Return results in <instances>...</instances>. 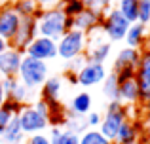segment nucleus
<instances>
[{
  "label": "nucleus",
  "instance_id": "1",
  "mask_svg": "<svg viewBox=\"0 0 150 144\" xmlns=\"http://www.w3.org/2000/svg\"><path fill=\"white\" fill-rule=\"evenodd\" d=\"M36 27H38V36L50 38L53 42H59L61 36L70 30V17H67V13L59 8L53 10H40L36 13Z\"/></svg>",
  "mask_w": 150,
  "mask_h": 144
},
{
  "label": "nucleus",
  "instance_id": "2",
  "mask_svg": "<svg viewBox=\"0 0 150 144\" xmlns=\"http://www.w3.org/2000/svg\"><path fill=\"white\" fill-rule=\"evenodd\" d=\"M48 78H50V67L48 65L38 61V59L23 55L21 67H19V72H17V80L21 81L30 93L38 91Z\"/></svg>",
  "mask_w": 150,
  "mask_h": 144
},
{
  "label": "nucleus",
  "instance_id": "3",
  "mask_svg": "<svg viewBox=\"0 0 150 144\" xmlns=\"http://www.w3.org/2000/svg\"><path fill=\"white\" fill-rule=\"evenodd\" d=\"M129 119V106L122 100H108L106 103V114L99 123V133L110 142H114L120 127Z\"/></svg>",
  "mask_w": 150,
  "mask_h": 144
},
{
  "label": "nucleus",
  "instance_id": "4",
  "mask_svg": "<svg viewBox=\"0 0 150 144\" xmlns=\"http://www.w3.org/2000/svg\"><path fill=\"white\" fill-rule=\"evenodd\" d=\"M86 44H88V34L80 32V30H67L61 36V40L57 42V57L63 59L65 63L76 59V57L84 55Z\"/></svg>",
  "mask_w": 150,
  "mask_h": 144
},
{
  "label": "nucleus",
  "instance_id": "5",
  "mask_svg": "<svg viewBox=\"0 0 150 144\" xmlns=\"http://www.w3.org/2000/svg\"><path fill=\"white\" fill-rule=\"evenodd\" d=\"M131 23L116 10V8H110L106 10L105 13L101 15V23H99V29L105 32L106 40L112 44V42H122L127 34V29Z\"/></svg>",
  "mask_w": 150,
  "mask_h": 144
},
{
  "label": "nucleus",
  "instance_id": "6",
  "mask_svg": "<svg viewBox=\"0 0 150 144\" xmlns=\"http://www.w3.org/2000/svg\"><path fill=\"white\" fill-rule=\"evenodd\" d=\"M110 51H112V44L106 40L105 32L97 27L91 32H88V44H86V51L84 57L91 63H99L105 65V61L110 57Z\"/></svg>",
  "mask_w": 150,
  "mask_h": 144
},
{
  "label": "nucleus",
  "instance_id": "7",
  "mask_svg": "<svg viewBox=\"0 0 150 144\" xmlns=\"http://www.w3.org/2000/svg\"><path fill=\"white\" fill-rule=\"evenodd\" d=\"M17 119H19V125H21V131L25 133V137H30V135H36V133H46L50 129V119L46 116H42L38 110H34L33 104L21 106Z\"/></svg>",
  "mask_w": 150,
  "mask_h": 144
},
{
  "label": "nucleus",
  "instance_id": "8",
  "mask_svg": "<svg viewBox=\"0 0 150 144\" xmlns=\"http://www.w3.org/2000/svg\"><path fill=\"white\" fill-rule=\"evenodd\" d=\"M23 53L27 57H33V59H38L42 63H48L51 59H57V42L50 40V38H44V36H36L27 46V49Z\"/></svg>",
  "mask_w": 150,
  "mask_h": 144
},
{
  "label": "nucleus",
  "instance_id": "9",
  "mask_svg": "<svg viewBox=\"0 0 150 144\" xmlns=\"http://www.w3.org/2000/svg\"><path fill=\"white\" fill-rule=\"evenodd\" d=\"M135 80L139 84V103L150 104V49L141 53L139 67L135 70Z\"/></svg>",
  "mask_w": 150,
  "mask_h": 144
},
{
  "label": "nucleus",
  "instance_id": "10",
  "mask_svg": "<svg viewBox=\"0 0 150 144\" xmlns=\"http://www.w3.org/2000/svg\"><path fill=\"white\" fill-rule=\"evenodd\" d=\"M19 21H21V15L13 10L11 2L10 0L4 2L0 6V36L4 40L11 42L15 32H17V29H19Z\"/></svg>",
  "mask_w": 150,
  "mask_h": 144
},
{
  "label": "nucleus",
  "instance_id": "11",
  "mask_svg": "<svg viewBox=\"0 0 150 144\" xmlns=\"http://www.w3.org/2000/svg\"><path fill=\"white\" fill-rule=\"evenodd\" d=\"M38 36V27H36V19L34 17H21L19 21V29L15 32L13 40L10 42V48H15L19 51H25L27 46Z\"/></svg>",
  "mask_w": 150,
  "mask_h": 144
},
{
  "label": "nucleus",
  "instance_id": "12",
  "mask_svg": "<svg viewBox=\"0 0 150 144\" xmlns=\"http://www.w3.org/2000/svg\"><path fill=\"white\" fill-rule=\"evenodd\" d=\"M106 74H108V70L105 68V65L86 61V65L80 68V72L76 74V84L82 85V87H93V85L103 84Z\"/></svg>",
  "mask_w": 150,
  "mask_h": 144
},
{
  "label": "nucleus",
  "instance_id": "13",
  "mask_svg": "<svg viewBox=\"0 0 150 144\" xmlns=\"http://www.w3.org/2000/svg\"><path fill=\"white\" fill-rule=\"evenodd\" d=\"M4 93H6V100L15 103L19 106H25L29 104V100L33 99V93L17 80V78H4Z\"/></svg>",
  "mask_w": 150,
  "mask_h": 144
},
{
  "label": "nucleus",
  "instance_id": "14",
  "mask_svg": "<svg viewBox=\"0 0 150 144\" xmlns=\"http://www.w3.org/2000/svg\"><path fill=\"white\" fill-rule=\"evenodd\" d=\"M25 53L15 48H8L4 53H0V78H17L19 67Z\"/></svg>",
  "mask_w": 150,
  "mask_h": 144
},
{
  "label": "nucleus",
  "instance_id": "15",
  "mask_svg": "<svg viewBox=\"0 0 150 144\" xmlns=\"http://www.w3.org/2000/svg\"><path fill=\"white\" fill-rule=\"evenodd\" d=\"M141 49H133V48H122L120 51L116 53L114 57V65H112V72L120 74L125 70H137L139 67V61H141Z\"/></svg>",
  "mask_w": 150,
  "mask_h": 144
},
{
  "label": "nucleus",
  "instance_id": "16",
  "mask_svg": "<svg viewBox=\"0 0 150 144\" xmlns=\"http://www.w3.org/2000/svg\"><path fill=\"white\" fill-rule=\"evenodd\" d=\"M63 85H65V78H63L61 74H53V76H50L48 80L44 81V85L40 87V97L46 103H50L51 106L61 104L59 99H61V93H63Z\"/></svg>",
  "mask_w": 150,
  "mask_h": 144
},
{
  "label": "nucleus",
  "instance_id": "17",
  "mask_svg": "<svg viewBox=\"0 0 150 144\" xmlns=\"http://www.w3.org/2000/svg\"><path fill=\"white\" fill-rule=\"evenodd\" d=\"M141 137H143V123L129 118L120 127L116 138H114V144H137L141 140Z\"/></svg>",
  "mask_w": 150,
  "mask_h": 144
},
{
  "label": "nucleus",
  "instance_id": "18",
  "mask_svg": "<svg viewBox=\"0 0 150 144\" xmlns=\"http://www.w3.org/2000/svg\"><path fill=\"white\" fill-rule=\"evenodd\" d=\"M101 23V17L97 13H93V11L89 10H84L80 11L78 15H74V17H70V27H72L74 30H80V32H91L93 29H97Z\"/></svg>",
  "mask_w": 150,
  "mask_h": 144
},
{
  "label": "nucleus",
  "instance_id": "19",
  "mask_svg": "<svg viewBox=\"0 0 150 144\" xmlns=\"http://www.w3.org/2000/svg\"><path fill=\"white\" fill-rule=\"evenodd\" d=\"M139 84H137L135 76L124 78L120 80V100L125 106H135L139 104Z\"/></svg>",
  "mask_w": 150,
  "mask_h": 144
},
{
  "label": "nucleus",
  "instance_id": "20",
  "mask_svg": "<svg viewBox=\"0 0 150 144\" xmlns=\"http://www.w3.org/2000/svg\"><path fill=\"white\" fill-rule=\"evenodd\" d=\"M0 138H2L4 144H25V138L27 137H25V133L21 131V125H19L17 116H13L11 122L2 129Z\"/></svg>",
  "mask_w": 150,
  "mask_h": 144
},
{
  "label": "nucleus",
  "instance_id": "21",
  "mask_svg": "<svg viewBox=\"0 0 150 144\" xmlns=\"http://www.w3.org/2000/svg\"><path fill=\"white\" fill-rule=\"evenodd\" d=\"M125 48H133V49H141L143 44L146 42V25L141 23H131L127 29V34L124 38Z\"/></svg>",
  "mask_w": 150,
  "mask_h": 144
},
{
  "label": "nucleus",
  "instance_id": "22",
  "mask_svg": "<svg viewBox=\"0 0 150 144\" xmlns=\"http://www.w3.org/2000/svg\"><path fill=\"white\" fill-rule=\"evenodd\" d=\"M91 106H93V97L89 95L88 91H80L70 99L69 112L78 114V116H88L89 112H91Z\"/></svg>",
  "mask_w": 150,
  "mask_h": 144
},
{
  "label": "nucleus",
  "instance_id": "23",
  "mask_svg": "<svg viewBox=\"0 0 150 144\" xmlns=\"http://www.w3.org/2000/svg\"><path fill=\"white\" fill-rule=\"evenodd\" d=\"M63 129H67V131H70V133H74V135H84L86 131L89 129L88 127V123H86V116H78V114H72V112H69L67 110L65 112V118H63Z\"/></svg>",
  "mask_w": 150,
  "mask_h": 144
},
{
  "label": "nucleus",
  "instance_id": "24",
  "mask_svg": "<svg viewBox=\"0 0 150 144\" xmlns=\"http://www.w3.org/2000/svg\"><path fill=\"white\" fill-rule=\"evenodd\" d=\"M50 140L51 144H80V137L74 133H70V131L63 129L61 125H50Z\"/></svg>",
  "mask_w": 150,
  "mask_h": 144
},
{
  "label": "nucleus",
  "instance_id": "25",
  "mask_svg": "<svg viewBox=\"0 0 150 144\" xmlns=\"http://www.w3.org/2000/svg\"><path fill=\"white\" fill-rule=\"evenodd\" d=\"M103 97L106 99V103L108 100H120V80H118V74L110 70L106 74V78L103 80Z\"/></svg>",
  "mask_w": 150,
  "mask_h": 144
},
{
  "label": "nucleus",
  "instance_id": "26",
  "mask_svg": "<svg viewBox=\"0 0 150 144\" xmlns=\"http://www.w3.org/2000/svg\"><path fill=\"white\" fill-rule=\"evenodd\" d=\"M116 10L129 23H137V19H139V0H118Z\"/></svg>",
  "mask_w": 150,
  "mask_h": 144
},
{
  "label": "nucleus",
  "instance_id": "27",
  "mask_svg": "<svg viewBox=\"0 0 150 144\" xmlns=\"http://www.w3.org/2000/svg\"><path fill=\"white\" fill-rule=\"evenodd\" d=\"M10 2L21 17H36V13L40 11L36 0H10Z\"/></svg>",
  "mask_w": 150,
  "mask_h": 144
},
{
  "label": "nucleus",
  "instance_id": "28",
  "mask_svg": "<svg viewBox=\"0 0 150 144\" xmlns=\"http://www.w3.org/2000/svg\"><path fill=\"white\" fill-rule=\"evenodd\" d=\"M19 110H21V106L15 104V103H10V100H6V103L0 106V133H2V129L11 122V118L19 114Z\"/></svg>",
  "mask_w": 150,
  "mask_h": 144
},
{
  "label": "nucleus",
  "instance_id": "29",
  "mask_svg": "<svg viewBox=\"0 0 150 144\" xmlns=\"http://www.w3.org/2000/svg\"><path fill=\"white\" fill-rule=\"evenodd\" d=\"M80 144H114V142L103 137L99 129H88L84 135H80Z\"/></svg>",
  "mask_w": 150,
  "mask_h": 144
},
{
  "label": "nucleus",
  "instance_id": "30",
  "mask_svg": "<svg viewBox=\"0 0 150 144\" xmlns=\"http://www.w3.org/2000/svg\"><path fill=\"white\" fill-rule=\"evenodd\" d=\"M112 2L114 0H84V8L89 10V11H93V13H97L101 17L106 10L112 8Z\"/></svg>",
  "mask_w": 150,
  "mask_h": 144
},
{
  "label": "nucleus",
  "instance_id": "31",
  "mask_svg": "<svg viewBox=\"0 0 150 144\" xmlns=\"http://www.w3.org/2000/svg\"><path fill=\"white\" fill-rule=\"evenodd\" d=\"M61 10L67 13V17H74L78 15L80 11H84V0H63L61 4Z\"/></svg>",
  "mask_w": 150,
  "mask_h": 144
},
{
  "label": "nucleus",
  "instance_id": "32",
  "mask_svg": "<svg viewBox=\"0 0 150 144\" xmlns=\"http://www.w3.org/2000/svg\"><path fill=\"white\" fill-rule=\"evenodd\" d=\"M137 23L146 25L150 23V0H139V19Z\"/></svg>",
  "mask_w": 150,
  "mask_h": 144
},
{
  "label": "nucleus",
  "instance_id": "33",
  "mask_svg": "<svg viewBox=\"0 0 150 144\" xmlns=\"http://www.w3.org/2000/svg\"><path fill=\"white\" fill-rule=\"evenodd\" d=\"M86 61H88V59H86L84 55H80V57H76V59L69 61V63H67V67H65V72H69V74H74V76H76V74L80 72V68L86 65Z\"/></svg>",
  "mask_w": 150,
  "mask_h": 144
},
{
  "label": "nucleus",
  "instance_id": "34",
  "mask_svg": "<svg viewBox=\"0 0 150 144\" xmlns=\"http://www.w3.org/2000/svg\"><path fill=\"white\" fill-rule=\"evenodd\" d=\"M25 144H51L48 133H36L25 138Z\"/></svg>",
  "mask_w": 150,
  "mask_h": 144
},
{
  "label": "nucleus",
  "instance_id": "35",
  "mask_svg": "<svg viewBox=\"0 0 150 144\" xmlns=\"http://www.w3.org/2000/svg\"><path fill=\"white\" fill-rule=\"evenodd\" d=\"M101 114L99 112H89L88 116H86V123H88V127L91 129V127H99V123H101Z\"/></svg>",
  "mask_w": 150,
  "mask_h": 144
},
{
  "label": "nucleus",
  "instance_id": "36",
  "mask_svg": "<svg viewBox=\"0 0 150 144\" xmlns=\"http://www.w3.org/2000/svg\"><path fill=\"white\" fill-rule=\"evenodd\" d=\"M38 8L40 10H53V8H59L63 4V0H36Z\"/></svg>",
  "mask_w": 150,
  "mask_h": 144
},
{
  "label": "nucleus",
  "instance_id": "37",
  "mask_svg": "<svg viewBox=\"0 0 150 144\" xmlns=\"http://www.w3.org/2000/svg\"><path fill=\"white\" fill-rule=\"evenodd\" d=\"M141 140L144 144H150V125H143V137H141Z\"/></svg>",
  "mask_w": 150,
  "mask_h": 144
},
{
  "label": "nucleus",
  "instance_id": "38",
  "mask_svg": "<svg viewBox=\"0 0 150 144\" xmlns=\"http://www.w3.org/2000/svg\"><path fill=\"white\" fill-rule=\"evenodd\" d=\"M143 125H150V104H144V123Z\"/></svg>",
  "mask_w": 150,
  "mask_h": 144
},
{
  "label": "nucleus",
  "instance_id": "39",
  "mask_svg": "<svg viewBox=\"0 0 150 144\" xmlns=\"http://www.w3.org/2000/svg\"><path fill=\"white\" fill-rule=\"evenodd\" d=\"M6 103V93H4V84H2V78H0V106Z\"/></svg>",
  "mask_w": 150,
  "mask_h": 144
},
{
  "label": "nucleus",
  "instance_id": "40",
  "mask_svg": "<svg viewBox=\"0 0 150 144\" xmlns=\"http://www.w3.org/2000/svg\"><path fill=\"white\" fill-rule=\"evenodd\" d=\"M8 48H10V42H8V40H4V38L0 36V53H4Z\"/></svg>",
  "mask_w": 150,
  "mask_h": 144
},
{
  "label": "nucleus",
  "instance_id": "41",
  "mask_svg": "<svg viewBox=\"0 0 150 144\" xmlns=\"http://www.w3.org/2000/svg\"><path fill=\"white\" fill-rule=\"evenodd\" d=\"M137 144H144V142H143V140H139V142H137Z\"/></svg>",
  "mask_w": 150,
  "mask_h": 144
},
{
  "label": "nucleus",
  "instance_id": "42",
  "mask_svg": "<svg viewBox=\"0 0 150 144\" xmlns=\"http://www.w3.org/2000/svg\"><path fill=\"white\" fill-rule=\"evenodd\" d=\"M0 2H4V0H0Z\"/></svg>",
  "mask_w": 150,
  "mask_h": 144
}]
</instances>
